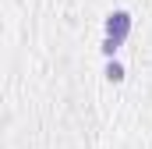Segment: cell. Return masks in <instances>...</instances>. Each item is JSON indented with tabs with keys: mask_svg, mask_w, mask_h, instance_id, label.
<instances>
[{
	"mask_svg": "<svg viewBox=\"0 0 152 149\" xmlns=\"http://www.w3.org/2000/svg\"><path fill=\"white\" fill-rule=\"evenodd\" d=\"M106 78H110V82H124V68H120L117 60H110V64H106Z\"/></svg>",
	"mask_w": 152,
	"mask_h": 149,
	"instance_id": "2",
	"label": "cell"
},
{
	"mask_svg": "<svg viewBox=\"0 0 152 149\" xmlns=\"http://www.w3.org/2000/svg\"><path fill=\"white\" fill-rule=\"evenodd\" d=\"M106 36L117 39V43H124L131 36V14L127 11H110L106 14Z\"/></svg>",
	"mask_w": 152,
	"mask_h": 149,
	"instance_id": "1",
	"label": "cell"
},
{
	"mask_svg": "<svg viewBox=\"0 0 152 149\" xmlns=\"http://www.w3.org/2000/svg\"><path fill=\"white\" fill-rule=\"evenodd\" d=\"M117 46H120L117 39H110V36L103 39V53H106V57H113V53H117Z\"/></svg>",
	"mask_w": 152,
	"mask_h": 149,
	"instance_id": "3",
	"label": "cell"
}]
</instances>
